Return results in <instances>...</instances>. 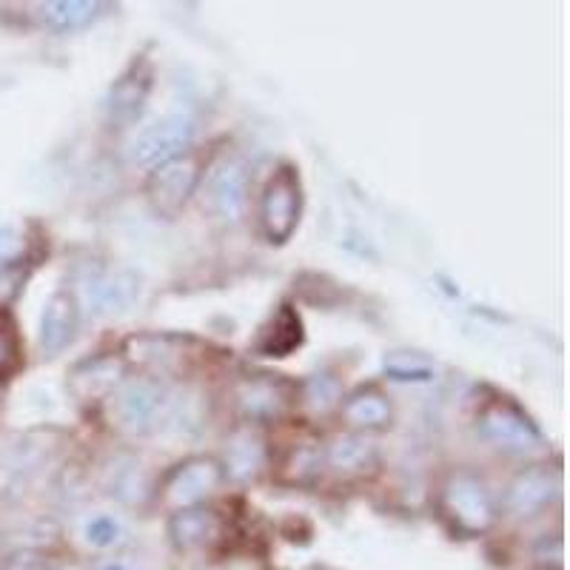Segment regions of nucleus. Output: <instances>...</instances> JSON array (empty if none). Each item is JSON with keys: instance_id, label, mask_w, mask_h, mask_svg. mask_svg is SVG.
Instances as JSON below:
<instances>
[{"instance_id": "obj_1", "label": "nucleus", "mask_w": 570, "mask_h": 570, "mask_svg": "<svg viewBox=\"0 0 570 570\" xmlns=\"http://www.w3.org/2000/svg\"><path fill=\"white\" fill-rule=\"evenodd\" d=\"M303 214V183L294 166H279L259 200V228L268 243L292 240Z\"/></svg>"}, {"instance_id": "obj_2", "label": "nucleus", "mask_w": 570, "mask_h": 570, "mask_svg": "<svg viewBox=\"0 0 570 570\" xmlns=\"http://www.w3.org/2000/svg\"><path fill=\"white\" fill-rule=\"evenodd\" d=\"M195 120L188 115H166L146 129L137 131L129 142V160L140 169H160L166 163L183 157L195 140Z\"/></svg>"}, {"instance_id": "obj_3", "label": "nucleus", "mask_w": 570, "mask_h": 570, "mask_svg": "<svg viewBox=\"0 0 570 570\" xmlns=\"http://www.w3.org/2000/svg\"><path fill=\"white\" fill-rule=\"evenodd\" d=\"M442 511L451 519V525L468 537L485 533L497 517L491 493L471 473H454L448 480V485L442 488Z\"/></svg>"}, {"instance_id": "obj_4", "label": "nucleus", "mask_w": 570, "mask_h": 570, "mask_svg": "<svg viewBox=\"0 0 570 570\" xmlns=\"http://www.w3.org/2000/svg\"><path fill=\"white\" fill-rule=\"evenodd\" d=\"M169 405V391L163 389L157 380L137 376L117 389L111 411H115L117 425L129 434H146L155 425H160L163 414Z\"/></svg>"}, {"instance_id": "obj_5", "label": "nucleus", "mask_w": 570, "mask_h": 570, "mask_svg": "<svg viewBox=\"0 0 570 570\" xmlns=\"http://www.w3.org/2000/svg\"><path fill=\"white\" fill-rule=\"evenodd\" d=\"M197 183H200V166H197L195 157L183 155L155 169L149 177V186H146L151 212L166 217V220L177 217L186 208L188 197L197 191Z\"/></svg>"}, {"instance_id": "obj_6", "label": "nucleus", "mask_w": 570, "mask_h": 570, "mask_svg": "<svg viewBox=\"0 0 570 570\" xmlns=\"http://www.w3.org/2000/svg\"><path fill=\"white\" fill-rule=\"evenodd\" d=\"M480 434L491 445L505 448V451H513V454H525V451H533V448L542 445L539 428L517 405H511L505 400L493 402V405H488L482 411Z\"/></svg>"}, {"instance_id": "obj_7", "label": "nucleus", "mask_w": 570, "mask_h": 570, "mask_svg": "<svg viewBox=\"0 0 570 570\" xmlns=\"http://www.w3.org/2000/svg\"><path fill=\"white\" fill-rule=\"evenodd\" d=\"M140 297V279L131 272H95L80 279V303L95 317L129 312Z\"/></svg>"}, {"instance_id": "obj_8", "label": "nucleus", "mask_w": 570, "mask_h": 570, "mask_svg": "<svg viewBox=\"0 0 570 570\" xmlns=\"http://www.w3.org/2000/svg\"><path fill=\"white\" fill-rule=\"evenodd\" d=\"M206 206L214 217L226 223H237L248 203V171L246 163L226 157L208 171L206 177Z\"/></svg>"}, {"instance_id": "obj_9", "label": "nucleus", "mask_w": 570, "mask_h": 570, "mask_svg": "<svg viewBox=\"0 0 570 570\" xmlns=\"http://www.w3.org/2000/svg\"><path fill=\"white\" fill-rule=\"evenodd\" d=\"M151 86H155V71L146 58H137L129 69L115 80L109 98H106V115L109 124L131 126L140 120L142 109L149 104Z\"/></svg>"}, {"instance_id": "obj_10", "label": "nucleus", "mask_w": 570, "mask_h": 570, "mask_svg": "<svg viewBox=\"0 0 570 570\" xmlns=\"http://www.w3.org/2000/svg\"><path fill=\"white\" fill-rule=\"evenodd\" d=\"M223 482V465L212 456H195L183 462L166 482V499L177 511L197 508L206 497H212Z\"/></svg>"}, {"instance_id": "obj_11", "label": "nucleus", "mask_w": 570, "mask_h": 570, "mask_svg": "<svg viewBox=\"0 0 570 570\" xmlns=\"http://www.w3.org/2000/svg\"><path fill=\"white\" fill-rule=\"evenodd\" d=\"M559 488H562V473L557 468L533 465L511 482L505 505L513 517H537L544 505H551L559 497Z\"/></svg>"}, {"instance_id": "obj_12", "label": "nucleus", "mask_w": 570, "mask_h": 570, "mask_svg": "<svg viewBox=\"0 0 570 570\" xmlns=\"http://www.w3.org/2000/svg\"><path fill=\"white\" fill-rule=\"evenodd\" d=\"M292 402V385L277 376H254L243 380L237 389V405L248 420H277Z\"/></svg>"}, {"instance_id": "obj_13", "label": "nucleus", "mask_w": 570, "mask_h": 570, "mask_svg": "<svg viewBox=\"0 0 570 570\" xmlns=\"http://www.w3.org/2000/svg\"><path fill=\"white\" fill-rule=\"evenodd\" d=\"M75 331H78V303L66 292H58L43 305V314H40V348H43V354H60L75 340Z\"/></svg>"}, {"instance_id": "obj_14", "label": "nucleus", "mask_w": 570, "mask_h": 570, "mask_svg": "<svg viewBox=\"0 0 570 570\" xmlns=\"http://www.w3.org/2000/svg\"><path fill=\"white\" fill-rule=\"evenodd\" d=\"M120 376H124V363L115 360V356H95V360H86L78 368L69 374V389L78 400L91 402L104 400L111 391L120 385Z\"/></svg>"}, {"instance_id": "obj_15", "label": "nucleus", "mask_w": 570, "mask_h": 570, "mask_svg": "<svg viewBox=\"0 0 570 570\" xmlns=\"http://www.w3.org/2000/svg\"><path fill=\"white\" fill-rule=\"evenodd\" d=\"M223 533L220 517L208 508H183L171 517L169 537L180 551H197L206 544L217 542Z\"/></svg>"}, {"instance_id": "obj_16", "label": "nucleus", "mask_w": 570, "mask_h": 570, "mask_svg": "<svg viewBox=\"0 0 570 570\" xmlns=\"http://www.w3.org/2000/svg\"><path fill=\"white\" fill-rule=\"evenodd\" d=\"M299 345H303V320L292 305H283L259 334L257 351L263 356H288Z\"/></svg>"}, {"instance_id": "obj_17", "label": "nucleus", "mask_w": 570, "mask_h": 570, "mask_svg": "<svg viewBox=\"0 0 570 570\" xmlns=\"http://www.w3.org/2000/svg\"><path fill=\"white\" fill-rule=\"evenodd\" d=\"M266 465V442L257 431H237L226 445V468L232 480H252Z\"/></svg>"}, {"instance_id": "obj_18", "label": "nucleus", "mask_w": 570, "mask_h": 570, "mask_svg": "<svg viewBox=\"0 0 570 570\" xmlns=\"http://www.w3.org/2000/svg\"><path fill=\"white\" fill-rule=\"evenodd\" d=\"M343 416L351 422L354 428H365V431H380V428L391 425V402L389 396L380 394L374 389L356 391L354 396H348L343 405Z\"/></svg>"}, {"instance_id": "obj_19", "label": "nucleus", "mask_w": 570, "mask_h": 570, "mask_svg": "<svg viewBox=\"0 0 570 570\" xmlns=\"http://www.w3.org/2000/svg\"><path fill=\"white\" fill-rule=\"evenodd\" d=\"M106 9H109V3H91V0H60V3H46L43 20L52 29L69 32V29L89 27L91 20H98Z\"/></svg>"}, {"instance_id": "obj_20", "label": "nucleus", "mask_w": 570, "mask_h": 570, "mask_svg": "<svg viewBox=\"0 0 570 570\" xmlns=\"http://www.w3.org/2000/svg\"><path fill=\"white\" fill-rule=\"evenodd\" d=\"M374 456H376L374 445L365 440H354V436L337 440L328 451L331 468H337V471H345V473L365 471L368 465H374Z\"/></svg>"}, {"instance_id": "obj_21", "label": "nucleus", "mask_w": 570, "mask_h": 570, "mask_svg": "<svg viewBox=\"0 0 570 570\" xmlns=\"http://www.w3.org/2000/svg\"><path fill=\"white\" fill-rule=\"evenodd\" d=\"M83 537L91 548H100V551H106V548H115V544L124 539V528H120V522H117L115 517H106V513H100V517H91L89 522H86Z\"/></svg>"}, {"instance_id": "obj_22", "label": "nucleus", "mask_w": 570, "mask_h": 570, "mask_svg": "<svg viewBox=\"0 0 570 570\" xmlns=\"http://www.w3.org/2000/svg\"><path fill=\"white\" fill-rule=\"evenodd\" d=\"M337 400H340V385L334 376L314 374L312 380L305 383V402H308L314 411H328L331 405H337Z\"/></svg>"}, {"instance_id": "obj_23", "label": "nucleus", "mask_w": 570, "mask_h": 570, "mask_svg": "<svg viewBox=\"0 0 570 570\" xmlns=\"http://www.w3.org/2000/svg\"><path fill=\"white\" fill-rule=\"evenodd\" d=\"M385 371L394 380H414V383H431L434 380V368L425 363H411L405 356H391L385 360Z\"/></svg>"}, {"instance_id": "obj_24", "label": "nucleus", "mask_w": 570, "mask_h": 570, "mask_svg": "<svg viewBox=\"0 0 570 570\" xmlns=\"http://www.w3.org/2000/svg\"><path fill=\"white\" fill-rule=\"evenodd\" d=\"M23 279H27V272L20 266H14V263H3V266H0V308L18 297Z\"/></svg>"}, {"instance_id": "obj_25", "label": "nucleus", "mask_w": 570, "mask_h": 570, "mask_svg": "<svg viewBox=\"0 0 570 570\" xmlns=\"http://www.w3.org/2000/svg\"><path fill=\"white\" fill-rule=\"evenodd\" d=\"M20 252V237L14 228H0V266L12 263L14 254Z\"/></svg>"}, {"instance_id": "obj_26", "label": "nucleus", "mask_w": 570, "mask_h": 570, "mask_svg": "<svg viewBox=\"0 0 570 570\" xmlns=\"http://www.w3.org/2000/svg\"><path fill=\"white\" fill-rule=\"evenodd\" d=\"M100 570H129L124 562H106Z\"/></svg>"}, {"instance_id": "obj_27", "label": "nucleus", "mask_w": 570, "mask_h": 570, "mask_svg": "<svg viewBox=\"0 0 570 570\" xmlns=\"http://www.w3.org/2000/svg\"><path fill=\"white\" fill-rule=\"evenodd\" d=\"M308 570H331V568H320V564H317V568H308Z\"/></svg>"}]
</instances>
